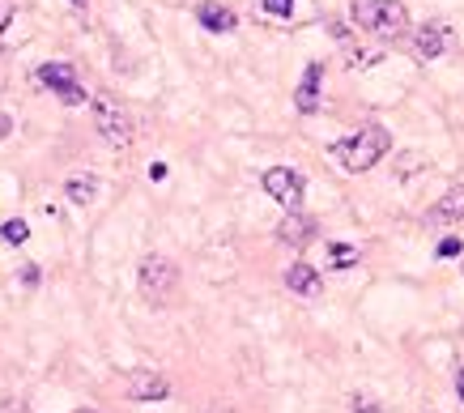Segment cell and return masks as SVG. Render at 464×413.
I'll use <instances>...</instances> for the list:
<instances>
[{
	"label": "cell",
	"instance_id": "30bf717a",
	"mask_svg": "<svg viewBox=\"0 0 464 413\" xmlns=\"http://www.w3.org/2000/svg\"><path fill=\"white\" fill-rule=\"evenodd\" d=\"M196 21H201L205 30H213V34H230V30L239 26L234 9H226V5H213V0H205V5L196 9Z\"/></svg>",
	"mask_w": 464,
	"mask_h": 413
},
{
	"label": "cell",
	"instance_id": "7402d4cb",
	"mask_svg": "<svg viewBox=\"0 0 464 413\" xmlns=\"http://www.w3.org/2000/svg\"><path fill=\"white\" fill-rule=\"evenodd\" d=\"M9 132H13V119H9V115H5V111H0V141H5V137H9Z\"/></svg>",
	"mask_w": 464,
	"mask_h": 413
},
{
	"label": "cell",
	"instance_id": "8fae6325",
	"mask_svg": "<svg viewBox=\"0 0 464 413\" xmlns=\"http://www.w3.org/2000/svg\"><path fill=\"white\" fill-rule=\"evenodd\" d=\"M311 234H315V222H311V217H303V213H294V209H290V217L277 226V239L290 243V248H307Z\"/></svg>",
	"mask_w": 464,
	"mask_h": 413
},
{
	"label": "cell",
	"instance_id": "9a60e30c",
	"mask_svg": "<svg viewBox=\"0 0 464 413\" xmlns=\"http://www.w3.org/2000/svg\"><path fill=\"white\" fill-rule=\"evenodd\" d=\"M328 260H332V269H350V264H358V248H350V243H332Z\"/></svg>",
	"mask_w": 464,
	"mask_h": 413
},
{
	"label": "cell",
	"instance_id": "5b68a950",
	"mask_svg": "<svg viewBox=\"0 0 464 413\" xmlns=\"http://www.w3.org/2000/svg\"><path fill=\"white\" fill-rule=\"evenodd\" d=\"M39 81L56 90V99L64 107H81L85 103V90L77 85V72H72V64L64 60H52V64H39Z\"/></svg>",
	"mask_w": 464,
	"mask_h": 413
},
{
	"label": "cell",
	"instance_id": "7a4b0ae2",
	"mask_svg": "<svg viewBox=\"0 0 464 413\" xmlns=\"http://www.w3.org/2000/svg\"><path fill=\"white\" fill-rule=\"evenodd\" d=\"M350 17L358 30H371L379 39H405L409 30V9L396 5V0H354Z\"/></svg>",
	"mask_w": 464,
	"mask_h": 413
},
{
	"label": "cell",
	"instance_id": "277c9868",
	"mask_svg": "<svg viewBox=\"0 0 464 413\" xmlns=\"http://www.w3.org/2000/svg\"><path fill=\"white\" fill-rule=\"evenodd\" d=\"M94 128H99V137L107 145H132V137H137L132 115L111 99H94Z\"/></svg>",
	"mask_w": 464,
	"mask_h": 413
},
{
	"label": "cell",
	"instance_id": "d6986e66",
	"mask_svg": "<svg viewBox=\"0 0 464 413\" xmlns=\"http://www.w3.org/2000/svg\"><path fill=\"white\" fill-rule=\"evenodd\" d=\"M9 21H13V0H0V39H5Z\"/></svg>",
	"mask_w": 464,
	"mask_h": 413
},
{
	"label": "cell",
	"instance_id": "ac0fdd59",
	"mask_svg": "<svg viewBox=\"0 0 464 413\" xmlns=\"http://www.w3.org/2000/svg\"><path fill=\"white\" fill-rule=\"evenodd\" d=\"M460 252H464V243H460L456 234H452V239H443V243H438V256H460Z\"/></svg>",
	"mask_w": 464,
	"mask_h": 413
},
{
	"label": "cell",
	"instance_id": "484cf974",
	"mask_svg": "<svg viewBox=\"0 0 464 413\" xmlns=\"http://www.w3.org/2000/svg\"><path fill=\"white\" fill-rule=\"evenodd\" d=\"M81 413H94V409H81Z\"/></svg>",
	"mask_w": 464,
	"mask_h": 413
},
{
	"label": "cell",
	"instance_id": "52a82bcc",
	"mask_svg": "<svg viewBox=\"0 0 464 413\" xmlns=\"http://www.w3.org/2000/svg\"><path fill=\"white\" fill-rule=\"evenodd\" d=\"M124 392H128L132 401H166V396H170V383H166L162 371H132V375L124 379Z\"/></svg>",
	"mask_w": 464,
	"mask_h": 413
},
{
	"label": "cell",
	"instance_id": "4316f807",
	"mask_svg": "<svg viewBox=\"0 0 464 413\" xmlns=\"http://www.w3.org/2000/svg\"><path fill=\"white\" fill-rule=\"evenodd\" d=\"M213 413H222V409H213Z\"/></svg>",
	"mask_w": 464,
	"mask_h": 413
},
{
	"label": "cell",
	"instance_id": "6da1fadb",
	"mask_svg": "<svg viewBox=\"0 0 464 413\" xmlns=\"http://www.w3.org/2000/svg\"><path fill=\"white\" fill-rule=\"evenodd\" d=\"M392 150V137H387V128L383 124H366V128H358L354 137H345V141H336L332 145V158L345 166L350 175H362V171H371V166Z\"/></svg>",
	"mask_w": 464,
	"mask_h": 413
},
{
	"label": "cell",
	"instance_id": "d4e9b609",
	"mask_svg": "<svg viewBox=\"0 0 464 413\" xmlns=\"http://www.w3.org/2000/svg\"><path fill=\"white\" fill-rule=\"evenodd\" d=\"M72 5H85V0H72Z\"/></svg>",
	"mask_w": 464,
	"mask_h": 413
},
{
	"label": "cell",
	"instance_id": "4fadbf2b",
	"mask_svg": "<svg viewBox=\"0 0 464 413\" xmlns=\"http://www.w3.org/2000/svg\"><path fill=\"white\" fill-rule=\"evenodd\" d=\"M430 217H434V222H443V226L464 222V188H447V192H443V201L430 209Z\"/></svg>",
	"mask_w": 464,
	"mask_h": 413
},
{
	"label": "cell",
	"instance_id": "7c38bea8",
	"mask_svg": "<svg viewBox=\"0 0 464 413\" xmlns=\"http://www.w3.org/2000/svg\"><path fill=\"white\" fill-rule=\"evenodd\" d=\"M285 285L294 290V294H303V299H315L320 294V269H311V264H290L285 269Z\"/></svg>",
	"mask_w": 464,
	"mask_h": 413
},
{
	"label": "cell",
	"instance_id": "ffe728a7",
	"mask_svg": "<svg viewBox=\"0 0 464 413\" xmlns=\"http://www.w3.org/2000/svg\"><path fill=\"white\" fill-rule=\"evenodd\" d=\"M354 413H383L371 396H354Z\"/></svg>",
	"mask_w": 464,
	"mask_h": 413
},
{
	"label": "cell",
	"instance_id": "44dd1931",
	"mask_svg": "<svg viewBox=\"0 0 464 413\" xmlns=\"http://www.w3.org/2000/svg\"><path fill=\"white\" fill-rule=\"evenodd\" d=\"M21 281L34 285V281H39V264H26V269H21Z\"/></svg>",
	"mask_w": 464,
	"mask_h": 413
},
{
	"label": "cell",
	"instance_id": "ba28073f",
	"mask_svg": "<svg viewBox=\"0 0 464 413\" xmlns=\"http://www.w3.org/2000/svg\"><path fill=\"white\" fill-rule=\"evenodd\" d=\"M320 81H324V64L311 60L307 72H303V81H299V90H294V107H299L303 115H315V111H320Z\"/></svg>",
	"mask_w": 464,
	"mask_h": 413
},
{
	"label": "cell",
	"instance_id": "2e32d148",
	"mask_svg": "<svg viewBox=\"0 0 464 413\" xmlns=\"http://www.w3.org/2000/svg\"><path fill=\"white\" fill-rule=\"evenodd\" d=\"M0 239H5V243H13V248H17V243H26V239H30V226L21 222V217H9V222L0 226Z\"/></svg>",
	"mask_w": 464,
	"mask_h": 413
},
{
	"label": "cell",
	"instance_id": "603a6c76",
	"mask_svg": "<svg viewBox=\"0 0 464 413\" xmlns=\"http://www.w3.org/2000/svg\"><path fill=\"white\" fill-rule=\"evenodd\" d=\"M150 179H166V162H154L150 166Z\"/></svg>",
	"mask_w": 464,
	"mask_h": 413
},
{
	"label": "cell",
	"instance_id": "3957f363",
	"mask_svg": "<svg viewBox=\"0 0 464 413\" xmlns=\"http://www.w3.org/2000/svg\"><path fill=\"white\" fill-rule=\"evenodd\" d=\"M175 281H179V269L170 264L166 256H145L141 260V269H137V285H141V294L150 299L154 307H162L166 303V294L175 290Z\"/></svg>",
	"mask_w": 464,
	"mask_h": 413
},
{
	"label": "cell",
	"instance_id": "9c48e42d",
	"mask_svg": "<svg viewBox=\"0 0 464 413\" xmlns=\"http://www.w3.org/2000/svg\"><path fill=\"white\" fill-rule=\"evenodd\" d=\"M447 43H452V30L447 26H422L418 39H413V52H418V60H434V56H443L447 52Z\"/></svg>",
	"mask_w": 464,
	"mask_h": 413
},
{
	"label": "cell",
	"instance_id": "e0dca14e",
	"mask_svg": "<svg viewBox=\"0 0 464 413\" xmlns=\"http://www.w3.org/2000/svg\"><path fill=\"white\" fill-rule=\"evenodd\" d=\"M264 13H273V17H290L294 13V0H260Z\"/></svg>",
	"mask_w": 464,
	"mask_h": 413
},
{
	"label": "cell",
	"instance_id": "5bb4252c",
	"mask_svg": "<svg viewBox=\"0 0 464 413\" xmlns=\"http://www.w3.org/2000/svg\"><path fill=\"white\" fill-rule=\"evenodd\" d=\"M64 197H68L72 205H90L94 197H99V179H94V175H72V179L64 183Z\"/></svg>",
	"mask_w": 464,
	"mask_h": 413
},
{
	"label": "cell",
	"instance_id": "8992f818",
	"mask_svg": "<svg viewBox=\"0 0 464 413\" xmlns=\"http://www.w3.org/2000/svg\"><path fill=\"white\" fill-rule=\"evenodd\" d=\"M303 188H307L303 175L290 171V166H268V171H264V192L277 205H285V209H299L303 205Z\"/></svg>",
	"mask_w": 464,
	"mask_h": 413
},
{
	"label": "cell",
	"instance_id": "cb8c5ba5",
	"mask_svg": "<svg viewBox=\"0 0 464 413\" xmlns=\"http://www.w3.org/2000/svg\"><path fill=\"white\" fill-rule=\"evenodd\" d=\"M456 396H460V405H464V367L456 371Z\"/></svg>",
	"mask_w": 464,
	"mask_h": 413
}]
</instances>
